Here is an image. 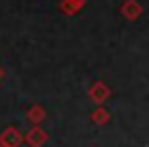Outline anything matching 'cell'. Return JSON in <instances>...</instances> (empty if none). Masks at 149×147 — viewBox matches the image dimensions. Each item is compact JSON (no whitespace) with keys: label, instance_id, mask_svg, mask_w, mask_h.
I'll return each mask as SVG.
<instances>
[]
</instances>
